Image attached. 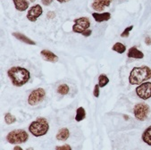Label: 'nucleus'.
Returning <instances> with one entry per match:
<instances>
[{"label": "nucleus", "mask_w": 151, "mask_h": 150, "mask_svg": "<svg viewBox=\"0 0 151 150\" xmlns=\"http://www.w3.org/2000/svg\"><path fill=\"white\" fill-rule=\"evenodd\" d=\"M109 82V79L106 77V75L105 74H100L99 76V85L100 88H104L105 86H106Z\"/></svg>", "instance_id": "nucleus-21"}, {"label": "nucleus", "mask_w": 151, "mask_h": 150, "mask_svg": "<svg viewBox=\"0 0 151 150\" xmlns=\"http://www.w3.org/2000/svg\"><path fill=\"white\" fill-rule=\"evenodd\" d=\"M69 86L67 84H61L58 88H57V92L58 94L62 95V96H65V95H67L69 93Z\"/></svg>", "instance_id": "nucleus-20"}, {"label": "nucleus", "mask_w": 151, "mask_h": 150, "mask_svg": "<svg viewBox=\"0 0 151 150\" xmlns=\"http://www.w3.org/2000/svg\"><path fill=\"white\" fill-rule=\"evenodd\" d=\"M46 97V92L43 88H36L29 94L28 98V103L31 106H36L41 103Z\"/></svg>", "instance_id": "nucleus-6"}, {"label": "nucleus", "mask_w": 151, "mask_h": 150, "mask_svg": "<svg viewBox=\"0 0 151 150\" xmlns=\"http://www.w3.org/2000/svg\"><path fill=\"white\" fill-rule=\"evenodd\" d=\"M29 2H32V3H33V2H35V0H29Z\"/></svg>", "instance_id": "nucleus-34"}, {"label": "nucleus", "mask_w": 151, "mask_h": 150, "mask_svg": "<svg viewBox=\"0 0 151 150\" xmlns=\"http://www.w3.org/2000/svg\"><path fill=\"white\" fill-rule=\"evenodd\" d=\"M40 55H42V57L47 62L50 63H56L58 61V56L55 55L53 52H51L50 50L47 49H44L40 52Z\"/></svg>", "instance_id": "nucleus-11"}, {"label": "nucleus", "mask_w": 151, "mask_h": 150, "mask_svg": "<svg viewBox=\"0 0 151 150\" xmlns=\"http://www.w3.org/2000/svg\"><path fill=\"white\" fill-rule=\"evenodd\" d=\"M14 150H23L22 147H20V146H14Z\"/></svg>", "instance_id": "nucleus-31"}, {"label": "nucleus", "mask_w": 151, "mask_h": 150, "mask_svg": "<svg viewBox=\"0 0 151 150\" xmlns=\"http://www.w3.org/2000/svg\"><path fill=\"white\" fill-rule=\"evenodd\" d=\"M42 13H43V10H42V7L40 6V5H36V6L31 7V8H29V10L28 11L27 19L29 22H34L42 14Z\"/></svg>", "instance_id": "nucleus-9"}, {"label": "nucleus", "mask_w": 151, "mask_h": 150, "mask_svg": "<svg viewBox=\"0 0 151 150\" xmlns=\"http://www.w3.org/2000/svg\"><path fill=\"white\" fill-rule=\"evenodd\" d=\"M55 150H72V147L69 145H65V146H57L55 147Z\"/></svg>", "instance_id": "nucleus-25"}, {"label": "nucleus", "mask_w": 151, "mask_h": 150, "mask_svg": "<svg viewBox=\"0 0 151 150\" xmlns=\"http://www.w3.org/2000/svg\"><path fill=\"white\" fill-rule=\"evenodd\" d=\"M124 118H125L126 120H128V119H129V116H126V115H124Z\"/></svg>", "instance_id": "nucleus-32"}, {"label": "nucleus", "mask_w": 151, "mask_h": 150, "mask_svg": "<svg viewBox=\"0 0 151 150\" xmlns=\"http://www.w3.org/2000/svg\"><path fill=\"white\" fill-rule=\"evenodd\" d=\"M133 29V25H131V26H129V27H127L124 31V32L121 34V37L122 38H127V37H129V35H130V32L132 31V29Z\"/></svg>", "instance_id": "nucleus-23"}, {"label": "nucleus", "mask_w": 151, "mask_h": 150, "mask_svg": "<svg viewBox=\"0 0 151 150\" xmlns=\"http://www.w3.org/2000/svg\"><path fill=\"white\" fill-rule=\"evenodd\" d=\"M29 135L24 130H14L8 133L6 139L10 144H22L28 140Z\"/></svg>", "instance_id": "nucleus-4"}, {"label": "nucleus", "mask_w": 151, "mask_h": 150, "mask_svg": "<svg viewBox=\"0 0 151 150\" xmlns=\"http://www.w3.org/2000/svg\"><path fill=\"white\" fill-rule=\"evenodd\" d=\"M5 122H6V124H12V123H14L16 122V118H15V116L13 115L12 113H6V115H5Z\"/></svg>", "instance_id": "nucleus-22"}, {"label": "nucleus", "mask_w": 151, "mask_h": 150, "mask_svg": "<svg viewBox=\"0 0 151 150\" xmlns=\"http://www.w3.org/2000/svg\"><path fill=\"white\" fill-rule=\"evenodd\" d=\"M53 2V0H42V4L44 6H49Z\"/></svg>", "instance_id": "nucleus-27"}, {"label": "nucleus", "mask_w": 151, "mask_h": 150, "mask_svg": "<svg viewBox=\"0 0 151 150\" xmlns=\"http://www.w3.org/2000/svg\"><path fill=\"white\" fill-rule=\"evenodd\" d=\"M7 75L11 80L13 85L15 87L23 86L31 79L29 72L27 69L20 66H14L9 69L7 72Z\"/></svg>", "instance_id": "nucleus-1"}, {"label": "nucleus", "mask_w": 151, "mask_h": 150, "mask_svg": "<svg viewBox=\"0 0 151 150\" xmlns=\"http://www.w3.org/2000/svg\"><path fill=\"white\" fill-rule=\"evenodd\" d=\"M48 130H49L48 123L46 120V118H42V117L37 118L36 121L32 122L29 126V132L35 137H40L46 135Z\"/></svg>", "instance_id": "nucleus-3"}, {"label": "nucleus", "mask_w": 151, "mask_h": 150, "mask_svg": "<svg viewBox=\"0 0 151 150\" xmlns=\"http://www.w3.org/2000/svg\"><path fill=\"white\" fill-rule=\"evenodd\" d=\"M99 84H96L95 87H94V90H93V95L95 98H99Z\"/></svg>", "instance_id": "nucleus-24"}, {"label": "nucleus", "mask_w": 151, "mask_h": 150, "mask_svg": "<svg viewBox=\"0 0 151 150\" xmlns=\"http://www.w3.org/2000/svg\"><path fill=\"white\" fill-rule=\"evenodd\" d=\"M13 2L14 4L15 9L20 12L26 11L29 6V4L26 1V0H13Z\"/></svg>", "instance_id": "nucleus-14"}, {"label": "nucleus", "mask_w": 151, "mask_h": 150, "mask_svg": "<svg viewBox=\"0 0 151 150\" xmlns=\"http://www.w3.org/2000/svg\"><path fill=\"white\" fill-rule=\"evenodd\" d=\"M85 116H86V112H85V109L83 107H79L77 110H76V116H75V120L76 122H81L82 120L85 119Z\"/></svg>", "instance_id": "nucleus-19"}, {"label": "nucleus", "mask_w": 151, "mask_h": 150, "mask_svg": "<svg viewBox=\"0 0 151 150\" xmlns=\"http://www.w3.org/2000/svg\"><path fill=\"white\" fill-rule=\"evenodd\" d=\"M145 43L147 45V46H150L151 45V38L150 37H147L145 39Z\"/></svg>", "instance_id": "nucleus-29"}, {"label": "nucleus", "mask_w": 151, "mask_h": 150, "mask_svg": "<svg viewBox=\"0 0 151 150\" xmlns=\"http://www.w3.org/2000/svg\"><path fill=\"white\" fill-rule=\"evenodd\" d=\"M47 18L52 19V18H55V13H54V12H49V13H47Z\"/></svg>", "instance_id": "nucleus-28"}, {"label": "nucleus", "mask_w": 151, "mask_h": 150, "mask_svg": "<svg viewBox=\"0 0 151 150\" xmlns=\"http://www.w3.org/2000/svg\"><path fill=\"white\" fill-rule=\"evenodd\" d=\"M150 112L149 106L145 103H139L133 108L134 116L139 121H145Z\"/></svg>", "instance_id": "nucleus-5"}, {"label": "nucleus", "mask_w": 151, "mask_h": 150, "mask_svg": "<svg viewBox=\"0 0 151 150\" xmlns=\"http://www.w3.org/2000/svg\"><path fill=\"white\" fill-rule=\"evenodd\" d=\"M92 17L94 18V20L98 22H106L108 20H110L111 18V14L108 12L106 13H93L92 14Z\"/></svg>", "instance_id": "nucleus-12"}, {"label": "nucleus", "mask_w": 151, "mask_h": 150, "mask_svg": "<svg viewBox=\"0 0 151 150\" xmlns=\"http://www.w3.org/2000/svg\"><path fill=\"white\" fill-rule=\"evenodd\" d=\"M26 150H33V148H32V147H29V148H28V149H26Z\"/></svg>", "instance_id": "nucleus-33"}, {"label": "nucleus", "mask_w": 151, "mask_h": 150, "mask_svg": "<svg viewBox=\"0 0 151 150\" xmlns=\"http://www.w3.org/2000/svg\"><path fill=\"white\" fill-rule=\"evenodd\" d=\"M13 36H14V38H16L17 39H19V40H21V41L26 43V44H29V45H36V43H35L33 40H32L29 38L26 37V36H25L24 34H22V33H20V32H14V33H13Z\"/></svg>", "instance_id": "nucleus-16"}, {"label": "nucleus", "mask_w": 151, "mask_h": 150, "mask_svg": "<svg viewBox=\"0 0 151 150\" xmlns=\"http://www.w3.org/2000/svg\"><path fill=\"white\" fill-rule=\"evenodd\" d=\"M136 94L143 100L151 98V82H143L136 88Z\"/></svg>", "instance_id": "nucleus-8"}, {"label": "nucleus", "mask_w": 151, "mask_h": 150, "mask_svg": "<svg viewBox=\"0 0 151 150\" xmlns=\"http://www.w3.org/2000/svg\"><path fill=\"white\" fill-rule=\"evenodd\" d=\"M56 1H58L59 3H66V2H68V1H70V0H56Z\"/></svg>", "instance_id": "nucleus-30"}, {"label": "nucleus", "mask_w": 151, "mask_h": 150, "mask_svg": "<svg viewBox=\"0 0 151 150\" xmlns=\"http://www.w3.org/2000/svg\"><path fill=\"white\" fill-rule=\"evenodd\" d=\"M70 136V131L67 128H63V129H60L56 134V139L57 140H66L68 139Z\"/></svg>", "instance_id": "nucleus-15"}, {"label": "nucleus", "mask_w": 151, "mask_h": 150, "mask_svg": "<svg viewBox=\"0 0 151 150\" xmlns=\"http://www.w3.org/2000/svg\"><path fill=\"white\" fill-rule=\"evenodd\" d=\"M151 79V69L148 66L143 65L140 67H134L129 76V82L132 85H140L144 81Z\"/></svg>", "instance_id": "nucleus-2"}, {"label": "nucleus", "mask_w": 151, "mask_h": 150, "mask_svg": "<svg viewBox=\"0 0 151 150\" xmlns=\"http://www.w3.org/2000/svg\"><path fill=\"white\" fill-rule=\"evenodd\" d=\"M128 57L130 58H134V59H142L144 57V54L139 51L136 47H131L128 50V54H127Z\"/></svg>", "instance_id": "nucleus-13"}, {"label": "nucleus", "mask_w": 151, "mask_h": 150, "mask_svg": "<svg viewBox=\"0 0 151 150\" xmlns=\"http://www.w3.org/2000/svg\"><path fill=\"white\" fill-rule=\"evenodd\" d=\"M141 138H142V140L146 144H147L148 146H151V126L147 127L144 131V132L142 133V137Z\"/></svg>", "instance_id": "nucleus-17"}, {"label": "nucleus", "mask_w": 151, "mask_h": 150, "mask_svg": "<svg viewBox=\"0 0 151 150\" xmlns=\"http://www.w3.org/2000/svg\"><path fill=\"white\" fill-rule=\"evenodd\" d=\"M91 33H92V32H91V29H87V31H85V32H83L81 34L84 36V37H88V36H90L91 35Z\"/></svg>", "instance_id": "nucleus-26"}, {"label": "nucleus", "mask_w": 151, "mask_h": 150, "mask_svg": "<svg viewBox=\"0 0 151 150\" xmlns=\"http://www.w3.org/2000/svg\"><path fill=\"white\" fill-rule=\"evenodd\" d=\"M112 50L117 52L118 54H124L126 51V47L121 42H117L115 43L113 47H112Z\"/></svg>", "instance_id": "nucleus-18"}, {"label": "nucleus", "mask_w": 151, "mask_h": 150, "mask_svg": "<svg viewBox=\"0 0 151 150\" xmlns=\"http://www.w3.org/2000/svg\"><path fill=\"white\" fill-rule=\"evenodd\" d=\"M90 27V22L87 17H81L74 20V25L73 26V32L75 33H82L88 29Z\"/></svg>", "instance_id": "nucleus-7"}, {"label": "nucleus", "mask_w": 151, "mask_h": 150, "mask_svg": "<svg viewBox=\"0 0 151 150\" xmlns=\"http://www.w3.org/2000/svg\"><path fill=\"white\" fill-rule=\"evenodd\" d=\"M112 0H94L92 3V8L95 11H104L105 7H108Z\"/></svg>", "instance_id": "nucleus-10"}]
</instances>
